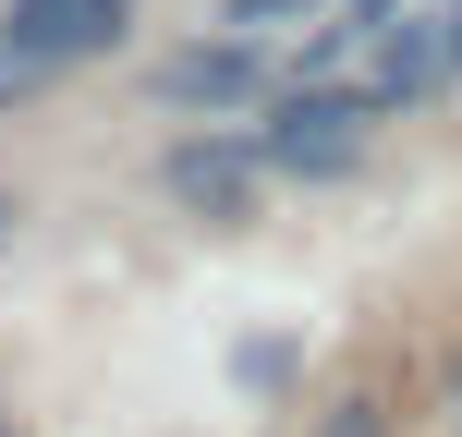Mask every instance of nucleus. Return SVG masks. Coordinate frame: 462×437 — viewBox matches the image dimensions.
I'll use <instances>...</instances> for the list:
<instances>
[{
	"instance_id": "obj_1",
	"label": "nucleus",
	"mask_w": 462,
	"mask_h": 437,
	"mask_svg": "<svg viewBox=\"0 0 462 437\" xmlns=\"http://www.w3.org/2000/svg\"><path fill=\"white\" fill-rule=\"evenodd\" d=\"M365 122H377V97L292 86V97L268 110V134H255V159L292 170V183H341V170H365Z\"/></svg>"
},
{
	"instance_id": "obj_2",
	"label": "nucleus",
	"mask_w": 462,
	"mask_h": 437,
	"mask_svg": "<svg viewBox=\"0 0 462 437\" xmlns=\"http://www.w3.org/2000/svg\"><path fill=\"white\" fill-rule=\"evenodd\" d=\"M110 37H122V0H0V97L97 61Z\"/></svg>"
},
{
	"instance_id": "obj_3",
	"label": "nucleus",
	"mask_w": 462,
	"mask_h": 437,
	"mask_svg": "<svg viewBox=\"0 0 462 437\" xmlns=\"http://www.w3.org/2000/svg\"><path fill=\"white\" fill-rule=\"evenodd\" d=\"M171 195H183L195 219L244 231V219H255V195H268V159H255V134H183V146H171Z\"/></svg>"
},
{
	"instance_id": "obj_4",
	"label": "nucleus",
	"mask_w": 462,
	"mask_h": 437,
	"mask_svg": "<svg viewBox=\"0 0 462 437\" xmlns=\"http://www.w3.org/2000/svg\"><path fill=\"white\" fill-rule=\"evenodd\" d=\"M159 97L171 110H255L268 97V61H255V37H195L159 61Z\"/></svg>"
},
{
	"instance_id": "obj_5",
	"label": "nucleus",
	"mask_w": 462,
	"mask_h": 437,
	"mask_svg": "<svg viewBox=\"0 0 462 437\" xmlns=\"http://www.w3.org/2000/svg\"><path fill=\"white\" fill-rule=\"evenodd\" d=\"M439 86H450V24L439 13H390V24H377V110L439 97Z\"/></svg>"
},
{
	"instance_id": "obj_6",
	"label": "nucleus",
	"mask_w": 462,
	"mask_h": 437,
	"mask_svg": "<svg viewBox=\"0 0 462 437\" xmlns=\"http://www.w3.org/2000/svg\"><path fill=\"white\" fill-rule=\"evenodd\" d=\"M328 0H219V24L231 37H280V24H317Z\"/></svg>"
},
{
	"instance_id": "obj_7",
	"label": "nucleus",
	"mask_w": 462,
	"mask_h": 437,
	"mask_svg": "<svg viewBox=\"0 0 462 437\" xmlns=\"http://www.w3.org/2000/svg\"><path fill=\"white\" fill-rule=\"evenodd\" d=\"M317 437H377V414H365V401H353V414H328Z\"/></svg>"
},
{
	"instance_id": "obj_8",
	"label": "nucleus",
	"mask_w": 462,
	"mask_h": 437,
	"mask_svg": "<svg viewBox=\"0 0 462 437\" xmlns=\"http://www.w3.org/2000/svg\"><path fill=\"white\" fill-rule=\"evenodd\" d=\"M439 24H450V73H462V0H450V13H439Z\"/></svg>"
},
{
	"instance_id": "obj_9",
	"label": "nucleus",
	"mask_w": 462,
	"mask_h": 437,
	"mask_svg": "<svg viewBox=\"0 0 462 437\" xmlns=\"http://www.w3.org/2000/svg\"><path fill=\"white\" fill-rule=\"evenodd\" d=\"M0 243H13V195H0Z\"/></svg>"
}]
</instances>
